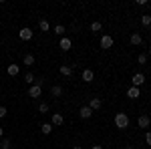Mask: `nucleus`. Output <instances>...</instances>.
I'll return each mask as SVG.
<instances>
[{
    "label": "nucleus",
    "mask_w": 151,
    "mask_h": 149,
    "mask_svg": "<svg viewBox=\"0 0 151 149\" xmlns=\"http://www.w3.org/2000/svg\"><path fill=\"white\" fill-rule=\"evenodd\" d=\"M137 125H139L141 129H149V125H151V119H149V115H141L139 119H137Z\"/></svg>",
    "instance_id": "nucleus-5"
},
{
    "label": "nucleus",
    "mask_w": 151,
    "mask_h": 149,
    "mask_svg": "<svg viewBox=\"0 0 151 149\" xmlns=\"http://www.w3.org/2000/svg\"><path fill=\"white\" fill-rule=\"evenodd\" d=\"M79 115H81V119H89V117L93 115V111H91V107H89V105H85V107L79 109Z\"/></svg>",
    "instance_id": "nucleus-8"
},
{
    "label": "nucleus",
    "mask_w": 151,
    "mask_h": 149,
    "mask_svg": "<svg viewBox=\"0 0 151 149\" xmlns=\"http://www.w3.org/2000/svg\"><path fill=\"white\" fill-rule=\"evenodd\" d=\"M81 77H83V81H85V83H91V81L95 79V73H93L91 69H85V71H83V75H81Z\"/></svg>",
    "instance_id": "nucleus-9"
},
{
    "label": "nucleus",
    "mask_w": 151,
    "mask_h": 149,
    "mask_svg": "<svg viewBox=\"0 0 151 149\" xmlns=\"http://www.w3.org/2000/svg\"><path fill=\"white\" fill-rule=\"evenodd\" d=\"M91 149H103V147H101V145H93Z\"/></svg>",
    "instance_id": "nucleus-29"
},
{
    "label": "nucleus",
    "mask_w": 151,
    "mask_h": 149,
    "mask_svg": "<svg viewBox=\"0 0 151 149\" xmlns=\"http://www.w3.org/2000/svg\"><path fill=\"white\" fill-rule=\"evenodd\" d=\"M22 63L26 65V67H32V65H35V57H32V55H24Z\"/></svg>",
    "instance_id": "nucleus-17"
},
{
    "label": "nucleus",
    "mask_w": 151,
    "mask_h": 149,
    "mask_svg": "<svg viewBox=\"0 0 151 149\" xmlns=\"http://www.w3.org/2000/svg\"><path fill=\"white\" fill-rule=\"evenodd\" d=\"M111 46H113V36H101V48H111Z\"/></svg>",
    "instance_id": "nucleus-6"
},
{
    "label": "nucleus",
    "mask_w": 151,
    "mask_h": 149,
    "mask_svg": "<svg viewBox=\"0 0 151 149\" xmlns=\"http://www.w3.org/2000/svg\"><path fill=\"white\" fill-rule=\"evenodd\" d=\"M101 28H103V24L99 22V20H95V22L91 24V30H93V32H99V30H101Z\"/></svg>",
    "instance_id": "nucleus-22"
},
{
    "label": "nucleus",
    "mask_w": 151,
    "mask_h": 149,
    "mask_svg": "<svg viewBox=\"0 0 151 149\" xmlns=\"http://www.w3.org/2000/svg\"><path fill=\"white\" fill-rule=\"evenodd\" d=\"M149 55H151V48H149Z\"/></svg>",
    "instance_id": "nucleus-33"
},
{
    "label": "nucleus",
    "mask_w": 151,
    "mask_h": 149,
    "mask_svg": "<svg viewBox=\"0 0 151 149\" xmlns=\"http://www.w3.org/2000/svg\"><path fill=\"white\" fill-rule=\"evenodd\" d=\"M38 28H40L42 32H48V28H50V24H48V20H45V18H42V20L38 22Z\"/></svg>",
    "instance_id": "nucleus-18"
},
{
    "label": "nucleus",
    "mask_w": 151,
    "mask_h": 149,
    "mask_svg": "<svg viewBox=\"0 0 151 149\" xmlns=\"http://www.w3.org/2000/svg\"><path fill=\"white\" fill-rule=\"evenodd\" d=\"M70 46H73V42H70V38H67V36H63L60 38V48L67 53V50H70Z\"/></svg>",
    "instance_id": "nucleus-10"
},
{
    "label": "nucleus",
    "mask_w": 151,
    "mask_h": 149,
    "mask_svg": "<svg viewBox=\"0 0 151 149\" xmlns=\"http://www.w3.org/2000/svg\"><path fill=\"white\" fill-rule=\"evenodd\" d=\"M139 95H141V91L137 89V87H129V89H127V97H129V99H137Z\"/></svg>",
    "instance_id": "nucleus-11"
},
{
    "label": "nucleus",
    "mask_w": 151,
    "mask_h": 149,
    "mask_svg": "<svg viewBox=\"0 0 151 149\" xmlns=\"http://www.w3.org/2000/svg\"><path fill=\"white\" fill-rule=\"evenodd\" d=\"M24 81H26L28 85H35V83H36V79H35V75H32V73H26V75H24Z\"/></svg>",
    "instance_id": "nucleus-20"
},
{
    "label": "nucleus",
    "mask_w": 151,
    "mask_h": 149,
    "mask_svg": "<svg viewBox=\"0 0 151 149\" xmlns=\"http://www.w3.org/2000/svg\"><path fill=\"white\" fill-rule=\"evenodd\" d=\"M38 113H48V103H40L38 105Z\"/></svg>",
    "instance_id": "nucleus-25"
},
{
    "label": "nucleus",
    "mask_w": 151,
    "mask_h": 149,
    "mask_svg": "<svg viewBox=\"0 0 151 149\" xmlns=\"http://www.w3.org/2000/svg\"><path fill=\"white\" fill-rule=\"evenodd\" d=\"M115 127L117 129H127L129 127V115L127 113H117L115 115Z\"/></svg>",
    "instance_id": "nucleus-1"
},
{
    "label": "nucleus",
    "mask_w": 151,
    "mask_h": 149,
    "mask_svg": "<svg viewBox=\"0 0 151 149\" xmlns=\"http://www.w3.org/2000/svg\"><path fill=\"white\" fill-rule=\"evenodd\" d=\"M2 135H4V129H2V127H0V137H2Z\"/></svg>",
    "instance_id": "nucleus-31"
},
{
    "label": "nucleus",
    "mask_w": 151,
    "mask_h": 149,
    "mask_svg": "<svg viewBox=\"0 0 151 149\" xmlns=\"http://www.w3.org/2000/svg\"><path fill=\"white\" fill-rule=\"evenodd\" d=\"M137 60H139V65H145V63H147V55H139Z\"/></svg>",
    "instance_id": "nucleus-27"
},
{
    "label": "nucleus",
    "mask_w": 151,
    "mask_h": 149,
    "mask_svg": "<svg viewBox=\"0 0 151 149\" xmlns=\"http://www.w3.org/2000/svg\"><path fill=\"white\" fill-rule=\"evenodd\" d=\"M18 36H20L22 40H30V38H32V28H28V26L20 28V30H18Z\"/></svg>",
    "instance_id": "nucleus-4"
},
{
    "label": "nucleus",
    "mask_w": 151,
    "mask_h": 149,
    "mask_svg": "<svg viewBox=\"0 0 151 149\" xmlns=\"http://www.w3.org/2000/svg\"><path fill=\"white\" fill-rule=\"evenodd\" d=\"M123 149H133V145H125V147H123Z\"/></svg>",
    "instance_id": "nucleus-30"
},
{
    "label": "nucleus",
    "mask_w": 151,
    "mask_h": 149,
    "mask_svg": "<svg viewBox=\"0 0 151 149\" xmlns=\"http://www.w3.org/2000/svg\"><path fill=\"white\" fill-rule=\"evenodd\" d=\"M131 83H133V87H137V89H139L141 85H145V75H143V73H135V75H133V79H131Z\"/></svg>",
    "instance_id": "nucleus-2"
},
{
    "label": "nucleus",
    "mask_w": 151,
    "mask_h": 149,
    "mask_svg": "<svg viewBox=\"0 0 151 149\" xmlns=\"http://www.w3.org/2000/svg\"><path fill=\"white\" fill-rule=\"evenodd\" d=\"M141 24H143V26H151V16L143 14V16H141Z\"/></svg>",
    "instance_id": "nucleus-23"
},
{
    "label": "nucleus",
    "mask_w": 151,
    "mask_h": 149,
    "mask_svg": "<svg viewBox=\"0 0 151 149\" xmlns=\"http://www.w3.org/2000/svg\"><path fill=\"white\" fill-rule=\"evenodd\" d=\"M63 123H65V117H63L60 113H52V127L55 125H63Z\"/></svg>",
    "instance_id": "nucleus-14"
},
{
    "label": "nucleus",
    "mask_w": 151,
    "mask_h": 149,
    "mask_svg": "<svg viewBox=\"0 0 151 149\" xmlns=\"http://www.w3.org/2000/svg\"><path fill=\"white\" fill-rule=\"evenodd\" d=\"M50 95H52V97H60V95H63V87H60V85H55V87L50 89Z\"/></svg>",
    "instance_id": "nucleus-16"
},
{
    "label": "nucleus",
    "mask_w": 151,
    "mask_h": 149,
    "mask_svg": "<svg viewBox=\"0 0 151 149\" xmlns=\"http://www.w3.org/2000/svg\"><path fill=\"white\" fill-rule=\"evenodd\" d=\"M129 42H131L133 46H139L141 42H143V38H141V35H137V32H133V35H131V38H129Z\"/></svg>",
    "instance_id": "nucleus-12"
},
{
    "label": "nucleus",
    "mask_w": 151,
    "mask_h": 149,
    "mask_svg": "<svg viewBox=\"0 0 151 149\" xmlns=\"http://www.w3.org/2000/svg\"><path fill=\"white\" fill-rule=\"evenodd\" d=\"M10 147H12L10 139H2V141H0V149H10Z\"/></svg>",
    "instance_id": "nucleus-21"
},
{
    "label": "nucleus",
    "mask_w": 151,
    "mask_h": 149,
    "mask_svg": "<svg viewBox=\"0 0 151 149\" xmlns=\"http://www.w3.org/2000/svg\"><path fill=\"white\" fill-rule=\"evenodd\" d=\"M40 131H42L45 135H50V133H52V123H45V125L40 127Z\"/></svg>",
    "instance_id": "nucleus-19"
},
{
    "label": "nucleus",
    "mask_w": 151,
    "mask_h": 149,
    "mask_svg": "<svg viewBox=\"0 0 151 149\" xmlns=\"http://www.w3.org/2000/svg\"><path fill=\"white\" fill-rule=\"evenodd\" d=\"M145 143H147V145H151V131H147V133H145Z\"/></svg>",
    "instance_id": "nucleus-28"
},
{
    "label": "nucleus",
    "mask_w": 151,
    "mask_h": 149,
    "mask_svg": "<svg viewBox=\"0 0 151 149\" xmlns=\"http://www.w3.org/2000/svg\"><path fill=\"white\" fill-rule=\"evenodd\" d=\"M40 93H42V87L40 85H30V89H28V97H32V99H38L40 97Z\"/></svg>",
    "instance_id": "nucleus-3"
},
{
    "label": "nucleus",
    "mask_w": 151,
    "mask_h": 149,
    "mask_svg": "<svg viewBox=\"0 0 151 149\" xmlns=\"http://www.w3.org/2000/svg\"><path fill=\"white\" fill-rule=\"evenodd\" d=\"M73 149H83V147H81V145H75V147H73Z\"/></svg>",
    "instance_id": "nucleus-32"
},
{
    "label": "nucleus",
    "mask_w": 151,
    "mask_h": 149,
    "mask_svg": "<svg viewBox=\"0 0 151 149\" xmlns=\"http://www.w3.org/2000/svg\"><path fill=\"white\" fill-rule=\"evenodd\" d=\"M60 75H63V77H70V75H73V67H70V65H60Z\"/></svg>",
    "instance_id": "nucleus-13"
},
{
    "label": "nucleus",
    "mask_w": 151,
    "mask_h": 149,
    "mask_svg": "<svg viewBox=\"0 0 151 149\" xmlns=\"http://www.w3.org/2000/svg\"><path fill=\"white\" fill-rule=\"evenodd\" d=\"M6 115H8V111H6V107H2V105H0V119H4Z\"/></svg>",
    "instance_id": "nucleus-26"
},
{
    "label": "nucleus",
    "mask_w": 151,
    "mask_h": 149,
    "mask_svg": "<svg viewBox=\"0 0 151 149\" xmlns=\"http://www.w3.org/2000/svg\"><path fill=\"white\" fill-rule=\"evenodd\" d=\"M6 73H8L10 77H16V75L20 73V67H18V65H8V69H6Z\"/></svg>",
    "instance_id": "nucleus-15"
},
{
    "label": "nucleus",
    "mask_w": 151,
    "mask_h": 149,
    "mask_svg": "<svg viewBox=\"0 0 151 149\" xmlns=\"http://www.w3.org/2000/svg\"><path fill=\"white\" fill-rule=\"evenodd\" d=\"M55 35H65V26H63V24H57V26H55Z\"/></svg>",
    "instance_id": "nucleus-24"
},
{
    "label": "nucleus",
    "mask_w": 151,
    "mask_h": 149,
    "mask_svg": "<svg viewBox=\"0 0 151 149\" xmlns=\"http://www.w3.org/2000/svg\"><path fill=\"white\" fill-rule=\"evenodd\" d=\"M101 105H103V101H101L99 97H93V99L89 101V107H91V111H99V109H101Z\"/></svg>",
    "instance_id": "nucleus-7"
}]
</instances>
